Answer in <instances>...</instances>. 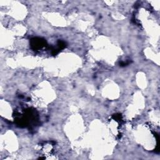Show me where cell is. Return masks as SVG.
<instances>
[{"label":"cell","mask_w":160,"mask_h":160,"mask_svg":"<svg viewBox=\"0 0 160 160\" xmlns=\"http://www.w3.org/2000/svg\"><path fill=\"white\" fill-rule=\"evenodd\" d=\"M45 42L44 40L41 39H34L32 41V46H33L35 49L42 48L44 45Z\"/></svg>","instance_id":"obj_1"}]
</instances>
